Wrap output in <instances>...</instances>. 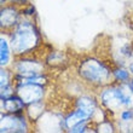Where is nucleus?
<instances>
[{
    "instance_id": "nucleus-1",
    "label": "nucleus",
    "mask_w": 133,
    "mask_h": 133,
    "mask_svg": "<svg viewBox=\"0 0 133 133\" xmlns=\"http://www.w3.org/2000/svg\"><path fill=\"white\" fill-rule=\"evenodd\" d=\"M75 75L91 91L114 82L112 64L97 55H86L76 61Z\"/></svg>"
},
{
    "instance_id": "nucleus-2",
    "label": "nucleus",
    "mask_w": 133,
    "mask_h": 133,
    "mask_svg": "<svg viewBox=\"0 0 133 133\" xmlns=\"http://www.w3.org/2000/svg\"><path fill=\"white\" fill-rule=\"evenodd\" d=\"M7 34L16 57L34 53L38 55V51L46 44L38 19L34 18L22 17L17 25L12 30L7 32Z\"/></svg>"
},
{
    "instance_id": "nucleus-3",
    "label": "nucleus",
    "mask_w": 133,
    "mask_h": 133,
    "mask_svg": "<svg viewBox=\"0 0 133 133\" xmlns=\"http://www.w3.org/2000/svg\"><path fill=\"white\" fill-rule=\"evenodd\" d=\"M99 104L116 117V114L125 108H133V88L130 82H111L96 91Z\"/></svg>"
},
{
    "instance_id": "nucleus-4",
    "label": "nucleus",
    "mask_w": 133,
    "mask_h": 133,
    "mask_svg": "<svg viewBox=\"0 0 133 133\" xmlns=\"http://www.w3.org/2000/svg\"><path fill=\"white\" fill-rule=\"evenodd\" d=\"M16 76H34L38 74L50 71L45 64V61L39 55H27V56L15 57L10 66Z\"/></svg>"
},
{
    "instance_id": "nucleus-5",
    "label": "nucleus",
    "mask_w": 133,
    "mask_h": 133,
    "mask_svg": "<svg viewBox=\"0 0 133 133\" xmlns=\"http://www.w3.org/2000/svg\"><path fill=\"white\" fill-rule=\"evenodd\" d=\"M34 131V126L23 114L0 112V132L1 133H28Z\"/></svg>"
},
{
    "instance_id": "nucleus-6",
    "label": "nucleus",
    "mask_w": 133,
    "mask_h": 133,
    "mask_svg": "<svg viewBox=\"0 0 133 133\" xmlns=\"http://www.w3.org/2000/svg\"><path fill=\"white\" fill-rule=\"evenodd\" d=\"M47 87L45 85L33 82H15V93H17L28 104L45 101L47 96Z\"/></svg>"
},
{
    "instance_id": "nucleus-7",
    "label": "nucleus",
    "mask_w": 133,
    "mask_h": 133,
    "mask_svg": "<svg viewBox=\"0 0 133 133\" xmlns=\"http://www.w3.org/2000/svg\"><path fill=\"white\" fill-rule=\"evenodd\" d=\"M21 6L16 4L6 3L0 7V29L3 32H10L21 21Z\"/></svg>"
},
{
    "instance_id": "nucleus-8",
    "label": "nucleus",
    "mask_w": 133,
    "mask_h": 133,
    "mask_svg": "<svg viewBox=\"0 0 133 133\" xmlns=\"http://www.w3.org/2000/svg\"><path fill=\"white\" fill-rule=\"evenodd\" d=\"M42 58L45 61V64L50 71H51V70L65 69L70 63L69 56H68V53H66L65 51L53 49V47L47 50Z\"/></svg>"
},
{
    "instance_id": "nucleus-9",
    "label": "nucleus",
    "mask_w": 133,
    "mask_h": 133,
    "mask_svg": "<svg viewBox=\"0 0 133 133\" xmlns=\"http://www.w3.org/2000/svg\"><path fill=\"white\" fill-rule=\"evenodd\" d=\"M27 109V103L17 95L14 93L5 99H0V111L9 114H23Z\"/></svg>"
},
{
    "instance_id": "nucleus-10",
    "label": "nucleus",
    "mask_w": 133,
    "mask_h": 133,
    "mask_svg": "<svg viewBox=\"0 0 133 133\" xmlns=\"http://www.w3.org/2000/svg\"><path fill=\"white\" fill-rule=\"evenodd\" d=\"M15 93V74L11 68L0 66V99H5Z\"/></svg>"
},
{
    "instance_id": "nucleus-11",
    "label": "nucleus",
    "mask_w": 133,
    "mask_h": 133,
    "mask_svg": "<svg viewBox=\"0 0 133 133\" xmlns=\"http://www.w3.org/2000/svg\"><path fill=\"white\" fill-rule=\"evenodd\" d=\"M15 55L11 47L10 38L7 32H3L0 34V66L1 68H10L15 59Z\"/></svg>"
},
{
    "instance_id": "nucleus-12",
    "label": "nucleus",
    "mask_w": 133,
    "mask_h": 133,
    "mask_svg": "<svg viewBox=\"0 0 133 133\" xmlns=\"http://www.w3.org/2000/svg\"><path fill=\"white\" fill-rule=\"evenodd\" d=\"M88 120H92L90 114H87L86 111H84V110H81L79 108H73L66 114H64L63 116L64 131L69 132V130H71L74 126H76V125L84 122V121H88Z\"/></svg>"
},
{
    "instance_id": "nucleus-13",
    "label": "nucleus",
    "mask_w": 133,
    "mask_h": 133,
    "mask_svg": "<svg viewBox=\"0 0 133 133\" xmlns=\"http://www.w3.org/2000/svg\"><path fill=\"white\" fill-rule=\"evenodd\" d=\"M46 109H47L46 99L45 101H40V102H36V103H32V104L27 105L25 115L28 116V119L30 120V122L33 123V126H34L35 122L39 120V117L46 111Z\"/></svg>"
},
{
    "instance_id": "nucleus-14",
    "label": "nucleus",
    "mask_w": 133,
    "mask_h": 133,
    "mask_svg": "<svg viewBox=\"0 0 133 133\" xmlns=\"http://www.w3.org/2000/svg\"><path fill=\"white\" fill-rule=\"evenodd\" d=\"M112 77L115 82H130L132 79V74L128 70L127 65H121V64H116L112 65Z\"/></svg>"
},
{
    "instance_id": "nucleus-15",
    "label": "nucleus",
    "mask_w": 133,
    "mask_h": 133,
    "mask_svg": "<svg viewBox=\"0 0 133 133\" xmlns=\"http://www.w3.org/2000/svg\"><path fill=\"white\" fill-rule=\"evenodd\" d=\"M96 131L98 133H114L117 132L119 130H117V126H116L115 119L109 116L107 119L96 123Z\"/></svg>"
},
{
    "instance_id": "nucleus-16",
    "label": "nucleus",
    "mask_w": 133,
    "mask_h": 133,
    "mask_svg": "<svg viewBox=\"0 0 133 133\" xmlns=\"http://www.w3.org/2000/svg\"><path fill=\"white\" fill-rule=\"evenodd\" d=\"M115 120L117 122L133 125V108H125L116 114Z\"/></svg>"
},
{
    "instance_id": "nucleus-17",
    "label": "nucleus",
    "mask_w": 133,
    "mask_h": 133,
    "mask_svg": "<svg viewBox=\"0 0 133 133\" xmlns=\"http://www.w3.org/2000/svg\"><path fill=\"white\" fill-rule=\"evenodd\" d=\"M21 14H22V17L38 19V11H36V7H35V5L33 3H29L27 5H24V6H22Z\"/></svg>"
},
{
    "instance_id": "nucleus-18",
    "label": "nucleus",
    "mask_w": 133,
    "mask_h": 133,
    "mask_svg": "<svg viewBox=\"0 0 133 133\" xmlns=\"http://www.w3.org/2000/svg\"><path fill=\"white\" fill-rule=\"evenodd\" d=\"M119 55L123 57V59H133V42H126L123 44L119 50Z\"/></svg>"
},
{
    "instance_id": "nucleus-19",
    "label": "nucleus",
    "mask_w": 133,
    "mask_h": 133,
    "mask_svg": "<svg viewBox=\"0 0 133 133\" xmlns=\"http://www.w3.org/2000/svg\"><path fill=\"white\" fill-rule=\"evenodd\" d=\"M6 3H11V4H16L18 6H24L27 4L32 3V0H0V5H4Z\"/></svg>"
},
{
    "instance_id": "nucleus-20",
    "label": "nucleus",
    "mask_w": 133,
    "mask_h": 133,
    "mask_svg": "<svg viewBox=\"0 0 133 133\" xmlns=\"http://www.w3.org/2000/svg\"><path fill=\"white\" fill-rule=\"evenodd\" d=\"M127 68H128V70H130L131 74L133 75V59L128 62V64H127Z\"/></svg>"
},
{
    "instance_id": "nucleus-21",
    "label": "nucleus",
    "mask_w": 133,
    "mask_h": 133,
    "mask_svg": "<svg viewBox=\"0 0 133 133\" xmlns=\"http://www.w3.org/2000/svg\"><path fill=\"white\" fill-rule=\"evenodd\" d=\"M130 84H131V86H132V88H133V75H132V79H131V81H130Z\"/></svg>"
},
{
    "instance_id": "nucleus-22",
    "label": "nucleus",
    "mask_w": 133,
    "mask_h": 133,
    "mask_svg": "<svg viewBox=\"0 0 133 133\" xmlns=\"http://www.w3.org/2000/svg\"><path fill=\"white\" fill-rule=\"evenodd\" d=\"M131 133H133V126H132V130H131Z\"/></svg>"
}]
</instances>
